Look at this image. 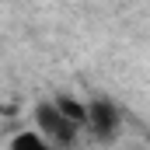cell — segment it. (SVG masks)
<instances>
[{
  "mask_svg": "<svg viewBox=\"0 0 150 150\" xmlns=\"http://www.w3.org/2000/svg\"><path fill=\"white\" fill-rule=\"evenodd\" d=\"M122 129V112L112 98H91L87 101V133L98 143H112Z\"/></svg>",
  "mask_w": 150,
  "mask_h": 150,
  "instance_id": "7a4b0ae2",
  "label": "cell"
},
{
  "mask_svg": "<svg viewBox=\"0 0 150 150\" xmlns=\"http://www.w3.org/2000/svg\"><path fill=\"white\" fill-rule=\"evenodd\" d=\"M7 150H56V147H52L38 129H21V133H14V136H11Z\"/></svg>",
  "mask_w": 150,
  "mask_h": 150,
  "instance_id": "3957f363",
  "label": "cell"
},
{
  "mask_svg": "<svg viewBox=\"0 0 150 150\" xmlns=\"http://www.w3.org/2000/svg\"><path fill=\"white\" fill-rule=\"evenodd\" d=\"M32 119H35V129L52 143V147H70L77 140V133H80V126L56 105V98H52V101H38Z\"/></svg>",
  "mask_w": 150,
  "mask_h": 150,
  "instance_id": "6da1fadb",
  "label": "cell"
}]
</instances>
